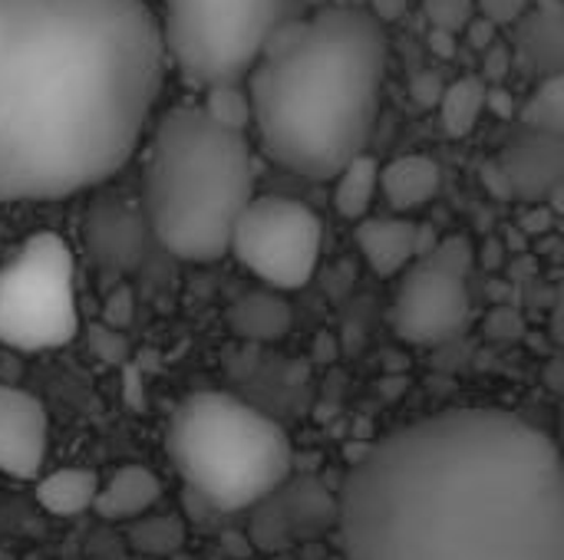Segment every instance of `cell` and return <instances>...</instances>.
<instances>
[{
    "label": "cell",
    "mask_w": 564,
    "mask_h": 560,
    "mask_svg": "<svg viewBox=\"0 0 564 560\" xmlns=\"http://www.w3.org/2000/svg\"><path fill=\"white\" fill-rule=\"evenodd\" d=\"M350 560H564V455L502 409H446L377 439L344 475Z\"/></svg>",
    "instance_id": "1"
},
{
    "label": "cell",
    "mask_w": 564,
    "mask_h": 560,
    "mask_svg": "<svg viewBox=\"0 0 564 560\" xmlns=\"http://www.w3.org/2000/svg\"><path fill=\"white\" fill-rule=\"evenodd\" d=\"M145 0H0V201L106 185L165 83Z\"/></svg>",
    "instance_id": "2"
},
{
    "label": "cell",
    "mask_w": 564,
    "mask_h": 560,
    "mask_svg": "<svg viewBox=\"0 0 564 560\" xmlns=\"http://www.w3.org/2000/svg\"><path fill=\"white\" fill-rule=\"evenodd\" d=\"M387 30L360 7L288 20L248 73L264 152L304 178H334L367 152L387 76Z\"/></svg>",
    "instance_id": "3"
},
{
    "label": "cell",
    "mask_w": 564,
    "mask_h": 560,
    "mask_svg": "<svg viewBox=\"0 0 564 560\" xmlns=\"http://www.w3.org/2000/svg\"><path fill=\"white\" fill-rule=\"evenodd\" d=\"M251 198L254 155L245 132L215 122L202 102H175L159 116L142 162V205L169 254L195 264L225 257Z\"/></svg>",
    "instance_id": "4"
},
{
    "label": "cell",
    "mask_w": 564,
    "mask_h": 560,
    "mask_svg": "<svg viewBox=\"0 0 564 560\" xmlns=\"http://www.w3.org/2000/svg\"><path fill=\"white\" fill-rule=\"evenodd\" d=\"M165 449L182 482L218 512H241L274 495L294 465L288 432L238 396L192 393L169 422Z\"/></svg>",
    "instance_id": "5"
},
{
    "label": "cell",
    "mask_w": 564,
    "mask_h": 560,
    "mask_svg": "<svg viewBox=\"0 0 564 560\" xmlns=\"http://www.w3.org/2000/svg\"><path fill=\"white\" fill-rule=\"evenodd\" d=\"M304 0H162L169 63L188 86L241 83Z\"/></svg>",
    "instance_id": "6"
},
{
    "label": "cell",
    "mask_w": 564,
    "mask_h": 560,
    "mask_svg": "<svg viewBox=\"0 0 564 560\" xmlns=\"http://www.w3.org/2000/svg\"><path fill=\"white\" fill-rule=\"evenodd\" d=\"M76 330L73 254L59 234L36 231L0 267V343L40 353L69 343Z\"/></svg>",
    "instance_id": "7"
},
{
    "label": "cell",
    "mask_w": 564,
    "mask_h": 560,
    "mask_svg": "<svg viewBox=\"0 0 564 560\" xmlns=\"http://www.w3.org/2000/svg\"><path fill=\"white\" fill-rule=\"evenodd\" d=\"M473 244L463 234L440 238L433 251L416 257L393 290L390 327L403 343L440 347L453 340L473 310L469 300V271H473Z\"/></svg>",
    "instance_id": "8"
},
{
    "label": "cell",
    "mask_w": 564,
    "mask_h": 560,
    "mask_svg": "<svg viewBox=\"0 0 564 560\" xmlns=\"http://www.w3.org/2000/svg\"><path fill=\"white\" fill-rule=\"evenodd\" d=\"M324 228L314 208L297 198L254 195L231 231V251L261 284L297 290L321 264Z\"/></svg>",
    "instance_id": "9"
},
{
    "label": "cell",
    "mask_w": 564,
    "mask_h": 560,
    "mask_svg": "<svg viewBox=\"0 0 564 560\" xmlns=\"http://www.w3.org/2000/svg\"><path fill=\"white\" fill-rule=\"evenodd\" d=\"M152 224L142 198L132 201L119 188H96L83 211V248L99 271L129 274L142 264Z\"/></svg>",
    "instance_id": "10"
},
{
    "label": "cell",
    "mask_w": 564,
    "mask_h": 560,
    "mask_svg": "<svg viewBox=\"0 0 564 560\" xmlns=\"http://www.w3.org/2000/svg\"><path fill=\"white\" fill-rule=\"evenodd\" d=\"M499 198L542 201L564 188V135L522 125L489 168Z\"/></svg>",
    "instance_id": "11"
},
{
    "label": "cell",
    "mask_w": 564,
    "mask_h": 560,
    "mask_svg": "<svg viewBox=\"0 0 564 560\" xmlns=\"http://www.w3.org/2000/svg\"><path fill=\"white\" fill-rule=\"evenodd\" d=\"M50 419L43 403L17 386H0V472L20 482L40 475Z\"/></svg>",
    "instance_id": "12"
},
{
    "label": "cell",
    "mask_w": 564,
    "mask_h": 560,
    "mask_svg": "<svg viewBox=\"0 0 564 560\" xmlns=\"http://www.w3.org/2000/svg\"><path fill=\"white\" fill-rule=\"evenodd\" d=\"M357 244L377 277H400L420 257V224L403 215L357 221Z\"/></svg>",
    "instance_id": "13"
},
{
    "label": "cell",
    "mask_w": 564,
    "mask_h": 560,
    "mask_svg": "<svg viewBox=\"0 0 564 560\" xmlns=\"http://www.w3.org/2000/svg\"><path fill=\"white\" fill-rule=\"evenodd\" d=\"M443 188V172L433 155H397L380 168V195L400 215L430 205Z\"/></svg>",
    "instance_id": "14"
},
{
    "label": "cell",
    "mask_w": 564,
    "mask_h": 560,
    "mask_svg": "<svg viewBox=\"0 0 564 560\" xmlns=\"http://www.w3.org/2000/svg\"><path fill=\"white\" fill-rule=\"evenodd\" d=\"M162 498V482L152 469L145 465H122L119 472L109 475L106 485H99L93 512L102 521H135L149 515Z\"/></svg>",
    "instance_id": "15"
},
{
    "label": "cell",
    "mask_w": 564,
    "mask_h": 560,
    "mask_svg": "<svg viewBox=\"0 0 564 560\" xmlns=\"http://www.w3.org/2000/svg\"><path fill=\"white\" fill-rule=\"evenodd\" d=\"M516 36V56L529 73H562L564 69V10L539 7L525 10L519 20Z\"/></svg>",
    "instance_id": "16"
},
{
    "label": "cell",
    "mask_w": 564,
    "mask_h": 560,
    "mask_svg": "<svg viewBox=\"0 0 564 560\" xmlns=\"http://www.w3.org/2000/svg\"><path fill=\"white\" fill-rule=\"evenodd\" d=\"M228 327L241 340H254V343L281 340L291 330V307L281 294H274V287L254 290L235 300V307L228 310Z\"/></svg>",
    "instance_id": "17"
},
{
    "label": "cell",
    "mask_w": 564,
    "mask_h": 560,
    "mask_svg": "<svg viewBox=\"0 0 564 560\" xmlns=\"http://www.w3.org/2000/svg\"><path fill=\"white\" fill-rule=\"evenodd\" d=\"M33 495H36V505L43 512H50L56 518H73V515H83L96 505L99 475L93 469H79V465L56 469L36 482Z\"/></svg>",
    "instance_id": "18"
},
{
    "label": "cell",
    "mask_w": 564,
    "mask_h": 560,
    "mask_svg": "<svg viewBox=\"0 0 564 560\" xmlns=\"http://www.w3.org/2000/svg\"><path fill=\"white\" fill-rule=\"evenodd\" d=\"M334 208L347 221H364L380 195V162L367 152L350 158L334 175Z\"/></svg>",
    "instance_id": "19"
},
{
    "label": "cell",
    "mask_w": 564,
    "mask_h": 560,
    "mask_svg": "<svg viewBox=\"0 0 564 560\" xmlns=\"http://www.w3.org/2000/svg\"><path fill=\"white\" fill-rule=\"evenodd\" d=\"M486 109H489V86L476 73H466V76L453 79L446 86L443 99H440V119H443V129L453 139H466L479 125Z\"/></svg>",
    "instance_id": "20"
},
{
    "label": "cell",
    "mask_w": 564,
    "mask_h": 560,
    "mask_svg": "<svg viewBox=\"0 0 564 560\" xmlns=\"http://www.w3.org/2000/svg\"><path fill=\"white\" fill-rule=\"evenodd\" d=\"M519 119H522V125L564 135V69L539 79L535 92L519 109Z\"/></svg>",
    "instance_id": "21"
},
{
    "label": "cell",
    "mask_w": 564,
    "mask_h": 560,
    "mask_svg": "<svg viewBox=\"0 0 564 560\" xmlns=\"http://www.w3.org/2000/svg\"><path fill=\"white\" fill-rule=\"evenodd\" d=\"M202 106H205V112H208L215 122H221V125H228V129H238V132H245V129L254 122L251 92H248V86H241V83H215V86H208Z\"/></svg>",
    "instance_id": "22"
},
{
    "label": "cell",
    "mask_w": 564,
    "mask_h": 560,
    "mask_svg": "<svg viewBox=\"0 0 564 560\" xmlns=\"http://www.w3.org/2000/svg\"><path fill=\"white\" fill-rule=\"evenodd\" d=\"M129 535H132L135 551L155 554V558H165V554L178 551L182 541H185V528H182V521L175 515H159V518L142 515V518L132 521Z\"/></svg>",
    "instance_id": "23"
},
{
    "label": "cell",
    "mask_w": 564,
    "mask_h": 560,
    "mask_svg": "<svg viewBox=\"0 0 564 560\" xmlns=\"http://www.w3.org/2000/svg\"><path fill=\"white\" fill-rule=\"evenodd\" d=\"M423 13L430 26L449 30V33H466V26L479 17L476 0H423Z\"/></svg>",
    "instance_id": "24"
},
{
    "label": "cell",
    "mask_w": 564,
    "mask_h": 560,
    "mask_svg": "<svg viewBox=\"0 0 564 560\" xmlns=\"http://www.w3.org/2000/svg\"><path fill=\"white\" fill-rule=\"evenodd\" d=\"M89 343H93V353L106 363H122L126 353H129V343L122 337V330L109 327V323H93L89 327Z\"/></svg>",
    "instance_id": "25"
},
{
    "label": "cell",
    "mask_w": 564,
    "mask_h": 560,
    "mask_svg": "<svg viewBox=\"0 0 564 560\" xmlns=\"http://www.w3.org/2000/svg\"><path fill=\"white\" fill-rule=\"evenodd\" d=\"M132 314H135V297H132V290L122 284V287H116V290L106 297V304H102V323H109V327H116V330H126V327L132 323Z\"/></svg>",
    "instance_id": "26"
},
{
    "label": "cell",
    "mask_w": 564,
    "mask_h": 560,
    "mask_svg": "<svg viewBox=\"0 0 564 560\" xmlns=\"http://www.w3.org/2000/svg\"><path fill=\"white\" fill-rule=\"evenodd\" d=\"M410 92H413V99H416L423 109H433V106H440V99H443V92H446V83H443V76H440V73L423 69V73H416V76H413Z\"/></svg>",
    "instance_id": "27"
},
{
    "label": "cell",
    "mask_w": 564,
    "mask_h": 560,
    "mask_svg": "<svg viewBox=\"0 0 564 560\" xmlns=\"http://www.w3.org/2000/svg\"><path fill=\"white\" fill-rule=\"evenodd\" d=\"M463 36H466V43H469L473 50L482 53V50H489V46L499 40V23H496L492 17H486V13H479V17L466 26Z\"/></svg>",
    "instance_id": "28"
},
{
    "label": "cell",
    "mask_w": 564,
    "mask_h": 560,
    "mask_svg": "<svg viewBox=\"0 0 564 560\" xmlns=\"http://www.w3.org/2000/svg\"><path fill=\"white\" fill-rule=\"evenodd\" d=\"M486 53V83H499L509 69H512V59H516V53H512V46H502L499 40L489 46V50H482Z\"/></svg>",
    "instance_id": "29"
},
{
    "label": "cell",
    "mask_w": 564,
    "mask_h": 560,
    "mask_svg": "<svg viewBox=\"0 0 564 560\" xmlns=\"http://www.w3.org/2000/svg\"><path fill=\"white\" fill-rule=\"evenodd\" d=\"M476 3H479V10H482L486 17H492L496 23H516V20L529 10L532 0H476Z\"/></svg>",
    "instance_id": "30"
},
{
    "label": "cell",
    "mask_w": 564,
    "mask_h": 560,
    "mask_svg": "<svg viewBox=\"0 0 564 560\" xmlns=\"http://www.w3.org/2000/svg\"><path fill=\"white\" fill-rule=\"evenodd\" d=\"M426 43H430L433 56H440V59H453V56H456V50H459V33H449V30H436V26H430Z\"/></svg>",
    "instance_id": "31"
},
{
    "label": "cell",
    "mask_w": 564,
    "mask_h": 560,
    "mask_svg": "<svg viewBox=\"0 0 564 560\" xmlns=\"http://www.w3.org/2000/svg\"><path fill=\"white\" fill-rule=\"evenodd\" d=\"M370 7V13L380 20V23H393V20H400L403 13H406V7H410V0H367Z\"/></svg>",
    "instance_id": "32"
},
{
    "label": "cell",
    "mask_w": 564,
    "mask_h": 560,
    "mask_svg": "<svg viewBox=\"0 0 564 560\" xmlns=\"http://www.w3.org/2000/svg\"><path fill=\"white\" fill-rule=\"evenodd\" d=\"M549 330H552V340L564 347V287L558 290V300L552 307V320H549Z\"/></svg>",
    "instance_id": "33"
},
{
    "label": "cell",
    "mask_w": 564,
    "mask_h": 560,
    "mask_svg": "<svg viewBox=\"0 0 564 560\" xmlns=\"http://www.w3.org/2000/svg\"><path fill=\"white\" fill-rule=\"evenodd\" d=\"M558 449H562V455H564V399H562V413H558Z\"/></svg>",
    "instance_id": "34"
}]
</instances>
